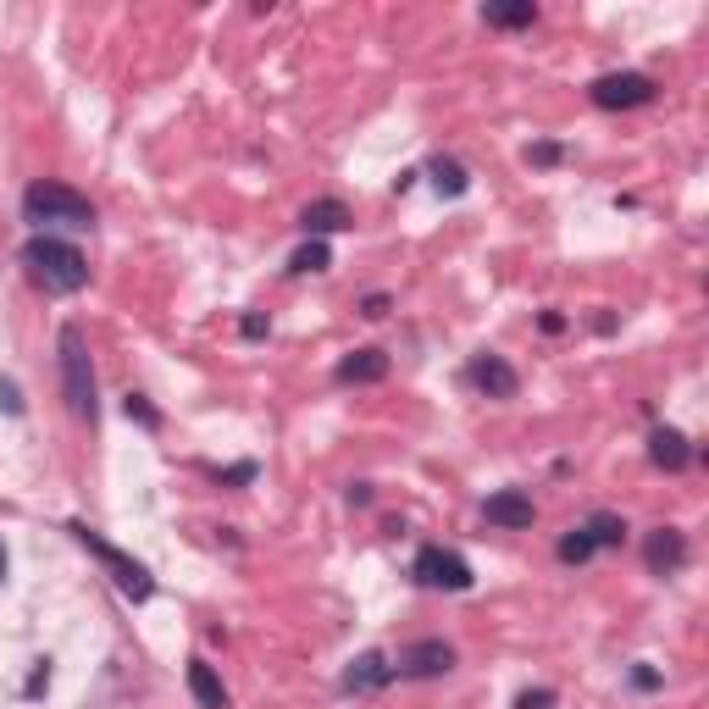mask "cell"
Returning <instances> with one entry per match:
<instances>
[{"instance_id":"cell-1","label":"cell","mask_w":709,"mask_h":709,"mask_svg":"<svg viewBox=\"0 0 709 709\" xmlns=\"http://www.w3.org/2000/svg\"><path fill=\"white\" fill-rule=\"evenodd\" d=\"M23 272H28V283H34L39 294H50V300H67V294H78L89 283V261H84V250L78 244H67V239H56V233H34V239L23 244Z\"/></svg>"},{"instance_id":"cell-2","label":"cell","mask_w":709,"mask_h":709,"mask_svg":"<svg viewBox=\"0 0 709 709\" xmlns=\"http://www.w3.org/2000/svg\"><path fill=\"white\" fill-rule=\"evenodd\" d=\"M23 222L34 233H50V228H95L100 222V211L89 205V194H78V189H67V183H56V178H39V183H28L23 189Z\"/></svg>"},{"instance_id":"cell-3","label":"cell","mask_w":709,"mask_h":709,"mask_svg":"<svg viewBox=\"0 0 709 709\" xmlns=\"http://www.w3.org/2000/svg\"><path fill=\"white\" fill-rule=\"evenodd\" d=\"M67 532H73V543H84V549L95 554L100 565H106V577L117 582V593H122L128 604H150V599H156V577H150V571L133 560V554H122L117 543H106L95 527H84V521H67Z\"/></svg>"},{"instance_id":"cell-4","label":"cell","mask_w":709,"mask_h":709,"mask_svg":"<svg viewBox=\"0 0 709 709\" xmlns=\"http://www.w3.org/2000/svg\"><path fill=\"white\" fill-rule=\"evenodd\" d=\"M61 394H67V410L78 421H95L100 416V399H95V366H89V344H84V327H61Z\"/></svg>"},{"instance_id":"cell-5","label":"cell","mask_w":709,"mask_h":709,"mask_svg":"<svg viewBox=\"0 0 709 709\" xmlns=\"http://www.w3.org/2000/svg\"><path fill=\"white\" fill-rule=\"evenodd\" d=\"M410 577H416V588L427 593H471V565L466 554L444 549V543H427V549H416V560H410Z\"/></svg>"},{"instance_id":"cell-6","label":"cell","mask_w":709,"mask_h":709,"mask_svg":"<svg viewBox=\"0 0 709 709\" xmlns=\"http://www.w3.org/2000/svg\"><path fill=\"white\" fill-rule=\"evenodd\" d=\"M654 95H660V84L649 73H604L588 84V100L599 111H637V106H649Z\"/></svg>"},{"instance_id":"cell-7","label":"cell","mask_w":709,"mask_h":709,"mask_svg":"<svg viewBox=\"0 0 709 709\" xmlns=\"http://www.w3.org/2000/svg\"><path fill=\"white\" fill-rule=\"evenodd\" d=\"M455 671V649L444 637H421V643H405L394 660V676L399 682H433V676H449Z\"/></svg>"},{"instance_id":"cell-8","label":"cell","mask_w":709,"mask_h":709,"mask_svg":"<svg viewBox=\"0 0 709 709\" xmlns=\"http://www.w3.org/2000/svg\"><path fill=\"white\" fill-rule=\"evenodd\" d=\"M466 383L477 388V394H488V399H516V394H521L516 366H510L505 355H488V349H482L477 361L466 366Z\"/></svg>"},{"instance_id":"cell-9","label":"cell","mask_w":709,"mask_h":709,"mask_svg":"<svg viewBox=\"0 0 709 709\" xmlns=\"http://www.w3.org/2000/svg\"><path fill=\"white\" fill-rule=\"evenodd\" d=\"M482 521L488 527H505V532H527L532 521H538V505H532L521 488H499L482 499Z\"/></svg>"},{"instance_id":"cell-10","label":"cell","mask_w":709,"mask_h":709,"mask_svg":"<svg viewBox=\"0 0 709 709\" xmlns=\"http://www.w3.org/2000/svg\"><path fill=\"white\" fill-rule=\"evenodd\" d=\"M643 565H649L654 577H676L687 565V532L682 527H654L643 538Z\"/></svg>"},{"instance_id":"cell-11","label":"cell","mask_w":709,"mask_h":709,"mask_svg":"<svg viewBox=\"0 0 709 709\" xmlns=\"http://www.w3.org/2000/svg\"><path fill=\"white\" fill-rule=\"evenodd\" d=\"M394 682V660H388L383 649H366V654H355L349 660V671H344V693H377V687H388Z\"/></svg>"},{"instance_id":"cell-12","label":"cell","mask_w":709,"mask_h":709,"mask_svg":"<svg viewBox=\"0 0 709 709\" xmlns=\"http://www.w3.org/2000/svg\"><path fill=\"white\" fill-rule=\"evenodd\" d=\"M649 460H654L660 471H687V466L698 460V449L687 444L676 427H654V433H649Z\"/></svg>"},{"instance_id":"cell-13","label":"cell","mask_w":709,"mask_h":709,"mask_svg":"<svg viewBox=\"0 0 709 709\" xmlns=\"http://www.w3.org/2000/svg\"><path fill=\"white\" fill-rule=\"evenodd\" d=\"M338 383L344 388H361V383H383L388 377V355L383 349H349L344 361H338Z\"/></svg>"},{"instance_id":"cell-14","label":"cell","mask_w":709,"mask_h":709,"mask_svg":"<svg viewBox=\"0 0 709 709\" xmlns=\"http://www.w3.org/2000/svg\"><path fill=\"white\" fill-rule=\"evenodd\" d=\"M349 205L344 200H311L300 211V228H305V239H327V233H344L349 228Z\"/></svg>"},{"instance_id":"cell-15","label":"cell","mask_w":709,"mask_h":709,"mask_svg":"<svg viewBox=\"0 0 709 709\" xmlns=\"http://www.w3.org/2000/svg\"><path fill=\"white\" fill-rule=\"evenodd\" d=\"M189 693L200 709H228V687H222V676L205 660H189Z\"/></svg>"},{"instance_id":"cell-16","label":"cell","mask_w":709,"mask_h":709,"mask_svg":"<svg viewBox=\"0 0 709 709\" xmlns=\"http://www.w3.org/2000/svg\"><path fill=\"white\" fill-rule=\"evenodd\" d=\"M427 172H433V189L449 194V200H460V194L471 189V172L460 167L455 156H433V161H427Z\"/></svg>"},{"instance_id":"cell-17","label":"cell","mask_w":709,"mask_h":709,"mask_svg":"<svg viewBox=\"0 0 709 709\" xmlns=\"http://www.w3.org/2000/svg\"><path fill=\"white\" fill-rule=\"evenodd\" d=\"M582 532L593 538V549H621L626 543V521L615 516V510H593V516L582 521Z\"/></svg>"},{"instance_id":"cell-18","label":"cell","mask_w":709,"mask_h":709,"mask_svg":"<svg viewBox=\"0 0 709 709\" xmlns=\"http://www.w3.org/2000/svg\"><path fill=\"white\" fill-rule=\"evenodd\" d=\"M482 23L488 28H532L538 23V6H532V0H516V6H482Z\"/></svg>"},{"instance_id":"cell-19","label":"cell","mask_w":709,"mask_h":709,"mask_svg":"<svg viewBox=\"0 0 709 709\" xmlns=\"http://www.w3.org/2000/svg\"><path fill=\"white\" fill-rule=\"evenodd\" d=\"M327 266H333V255H327L322 239H305L300 250L289 255V272H294V277H300V272H327Z\"/></svg>"},{"instance_id":"cell-20","label":"cell","mask_w":709,"mask_h":709,"mask_svg":"<svg viewBox=\"0 0 709 709\" xmlns=\"http://www.w3.org/2000/svg\"><path fill=\"white\" fill-rule=\"evenodd\" d=\"M554 554H560V565H588L599 549H593V538H588L582 527H571V532L560 538V549H554Z\"/></svg>"},{"instance_id":"cell-21","label":"cell","mask_w":709,"mask_h":709,"mask_svg":"<svg viewBox=\"0 0 709 709\" xmlns=\"http://www.w3.org/2000/svg\"><path fill=\"white\" fill-rule=\"evenodd\" d=\"M122 410H128V421H139L145 433H161V410L150 405L145 394H128V399H122Z\"/></svg>"},{"instance_id":"cell-22","label":"cell","mask_w":709,"mask_h":709,"mask_svg":"<svg viewBox=\"0 0 709 709\" xmlns=\"http://www.w3.org/2000/svg\"><path fill=\"white\" fill-rule=\"evenodd\" d=\"M255 477H261V466H255V460H239V466L217 471V482H222V488H250Z\"/></svg>"},{"instance_id":"cell-23","label":"cell","mask_w":709,"mask_h":709,"mask_svg":"<svg viewBox=\"0 0 709 709\" xmlns=\"http://www.w3.org/2000/svg\"><path fill=\"white\" fill-rule=\"evenodd\" d=\"M527 161H532V167H560V161H565V145H554V139H543V145H527Z\"/></svg>"},{"instance_id":"cell-24","label":"cell","mask_w":709,"mask_h":709,"mask_svg":"<svg viewBox=\"0 0 709 709\" xmlns=\"http://www.w3.org/2000/svg\"><path fill=\"white\" fill-rule=\"evenodd\" d=\"M554 704H560V698H554L549 687H527V693L516 698V709H554Z\"/></svg>"},{"instance_id":"cell-25","label":"cell","mask_w":709,"mask_h":709,"mask_svg":"<svg viewBox=\"0 0 709 709\" xmlns=\"http://www.w3.org/2000/svg\"><path fill=\"white\" fill-rule=\"evenodd\" d=\"M50 687V660H34V671H28V687H23V698H39Z\"/></svg>"},{"instance_id":"cell-26","label":"cell","mask_w":709,"mask_h":709,"mask_svg":"<svg viewBox=\"0 0 709 709\" xmlns=\"http://www.w3.org/2000/svg\"><path fill=\"white\" fill-rule=\"evenodd\" d=\"M0 410H6V416H23V394H17L12 377H0Z\"/></svg>"},{"instance_id":"cell-27","label":"cell","mask_w":709,"mask_h":709,"mask_svg":"<svg viewBox=\"0 0 709 709\" xmlns=\"http://www.w3.org/2000/svg\"><path fill=\"white\" fill-rule=\"evenodd\" d=\"M388 305H394L388 294H366V300H361V316H366V322H383V316H388Z\"/></svg>"},{"instance_id":"cell-28","label":"cell","mask_w":709,"mask_h":709,"mask_svg":"<svg viewBox=\"0 0 709 709\" xmlns=\"http://www.w3.org/2000/svg\"><path fill=\"white\" fill-rule=\"evenodd\" d=\"M632 687H637V693H654V687H660V671H649V665H637V671H632Z\"/></svg>"},{"instance_id":"cell-29","label":"cell","mask_w":709,"mask_h":709,"mask_svg":"<svg viewBox=\"0 0 709 709\" xmlns=\"http://www.w3.org/2000/svg\"><path fill=\"white\" fill-rule=\"evenodd\" d=\"M239 333H244V338H266V333H272V322H266V316H244Z\"/></svg>"},{"instance_id":"cell-30","label":"cell","mask_w":709,"mask_h":709,"mask_svg":"<svg viewBox=\"0 0 709 709\" xmlns=\"http://www.w3.org/2000/svg\"><path fill=\"white\" fill-rule=\"evenodd\" d=\"M538 327L554 338V333H565V316H560V311H543V316H538Z\"/></svg>"},{"instance_id":"cell-31","label":"cell","mask_w":709,"mask_h":709,"mask_svg":"<svg viewBox=\"0 0 709 709\" xmlns=\"http://www.w3.org/2000/svg\"><path fill=\"white\" fill-rule=\"evenodd\" d=\"M349 505H372V482H349Z\"/></svg>"},{"instance_id":"cell-32","label":"cell","mask_w":709,"mask_h":709,"mask_svg":"<svg viewBox=\"0 0 709 709\" xmlns=\"http://www.w3.org/2000/svg\"><path fill=\"white\" fill-rule=\"evenodd\" d=\"M6 565L12 560H6V543H0V588H6Z\"/></svg>"}]
</instances>
